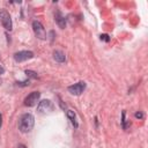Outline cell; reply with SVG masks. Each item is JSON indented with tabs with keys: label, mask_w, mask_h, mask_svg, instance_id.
<instances>
[{
	"label": "cell",
	"mask_w": 148,
	"mask_h": 148,
	"mask_svg": "<svg viewBox=\"0 0 148 148\" xmlns=\"http://www.w3.org/2000/svg\"><path fill=\"white\" fill-rule=\"evenodd\" d=\"M35 124V117L31 113H23L18 119V130L22 133H28L32 130Z\"/></svg>",
	"instance_id": "cell-1"
},
{
	"label": "cell",
	"mask_w": 148,
	"mask_h": 148,
	"mask_svg": "<svg viewBox=\"0 0 148 148\" xmlns=\"http://www.w3.org/2000/svg\"><path fill=\"white\" fill-rule=\"evenodd\" d=\"M0 21L6 30H12V27H13L12 18H10L9 13L6 9H0Z\"/></svg>",
	"instance_id": "cell-2"
},
{
	"label": "cell",
	"mask_w": 148,
	"mask_h": 148,
	"mask_svg": "<svg viewBox=\"0 0 148 148\" xmlns=\"http://www.w3.org/2000/svg\"><path fill=\"white\" fill-rule=\"evenodd\" d=\"M32 29H34V32H35L37 38H39V39H45L46 38L45 29H44L43 24L39 21H34L32 22Z\"/></svg>",
	"instance_id": "cell-3"
},
{
	"label": "cell",
	"mask_w": 148,
	"mask_h": 148,
	"mask_svg": "<svg viewBox=\"0 0 148 148\" xmlns=\"http://www.w3.org/2000/svg\"><path fill=\"white\" fill-rule=\"evenodd\" d=\"M40 92L39 91H32L30 92L25 98H24V105L25 106H34L37 104L38 99H39Z\"/></svg>",
	"instance_id": "cell-4"
},
{
	"label": "cell",
	"mask_w": 148,
	"mask_h": 148,
	"mask_svg": "<svg viewBox=\"0 0 148 148\" xmlns=\"http://www.w3.org/2000/svg\"><path fill=\"white\" fill-rule=\"evenodd\" d=\"M34 57V53L31 51H18L14 54V60L16 62H22L25 60H29Z\"/></svg>",
	"instance_id": "cell-5"
},
{
	"label": "cell",
	"mask_w": 148,
	"mask_h": 148,
	"mask_svg": "<svg viewBox=\"0 0 148 148\" xmlns=\"http://www.w3.org/2000/svg\"><path fill=\"white\" fill-rule=\"evenodd\" d=\"M86 89V83L83 81H80L77 83H74L72 86L68 87V91L72 94V95H81L83 92V90Z\"/></svg>",
	"instance_id": "cell-6"
},
{
	"label": "cell",
	"mask_w": 148,
	"mask_h": 148,
	"mask_svg": "<svg viewBox=\"0 0 148 148\" xmlns=\"http://www.w3.org/2000/svg\"><path fill=\"white\" fill-rule=\"evenodd\" d=\"M53 109V105L51 103V101L49 99H44V101H40L38 106H37V111L39 113H46L49 111H51Z\"/></svg>",
	"instance_id": "cell-7"
},
{
	"label": "cell",
	"mask_w": 148,
	"mask_h": 148,
	"mask_svg": "<svg viewBox=\"0 0 148 148\" xmlns=\"http://www.w3.org/2000/svg\"><path fill=\"white\" fill-rule=\"evenodd\" d=\"M54 20H56L57 24H58L61 29H64V28L66 27V18H65V16H64L59 10H57V12L54 13Z\"/></svg>",
	"instance_id": "cell-8"
},
{
	"label": "cell",
	"mask_w": 148,
	"mask_h": 148,
	"mask_svg": "<svg viewBox=\"0 0 148 148\" xmlns=\"http://www.w3.org/2000/svg\"><path fill=\"white\" fill-rule=\"evenodd\" d=\"M53 59H54L56 61H58V62H65L66 56H65V53H64L62 51L56 50V51L53 52Z\"/></svg>",
	"instance_id": "cell-9"
},
{
	"label": "cell",
	"mask_w": 148,
	"mask_h": 148,
	"mask_svg": "<svg viewBox=\"0 0 148 148\" xmlns=\"http://www.w3.org/2000/svg\"><path fill=\"white\" fill-rule=\"evenodd\" d=\"M66 114L68 117V119L71 120V123L73 124L74 127H77V123H76V116H75V112L73 110H67L66 111Z\"/></svg>",
	"instance_id": "cell-10"
},
{
	"label": "cell",
	"mask_w": 148,
	"mask_h": 148,
	"mask_svg": "<svg viewBox=\"0 0 148 148\" xmlns=\"http://www.w3.org/2000/svg\"><path fill=\"white\" fill-rule=\"evenodd\" d=\"M25 74H27V76H29V77H31V79H37V77H38L37 73H35V72H32V71H25Z\"/></svg>",
	"instance_id": "cell-11"
},
{
	"label": "cell",
	"mask_w": 148,
	"mask_h": 148,
	"mask_svg": "<svg viewBox=\"0 0 148 148\" xmlns=\"http://www.w3.org/2000/svg\"><path fill=\"white\" fill-rule=\"evenodd\" d=\"M125 114H126V112H125V111H123V113H121V125H123V128H124V130H125V128H127V124H126Z\"/></svg>",
	"instance_id": "cell-12"
},
{
	"label": "cell",
	"mask_w": 148,
	"mask_h": 148,
	"mask_svg": "<svg viewBox=\"0 0 148 148\" xmlns=\"http://www.w3.org/2000/svg\"><path fill=\"white\" fill-rule=\"evenodd\" d=\"M99 37H101V40H104V42H109V40H110V37H109V35H106V34H103V35H101Z\"/></svg>",
	"instance_id": "cell-13"
},
{
	"label": "cell",
	"mask_w": 148,
	"mask_h": 148,
	"mask_svg": "<svg viewBox=\"0 0 148 148\" xmlns=\"http://www.w3.org/2000/svg\"><path fill=\"white\" fill-rule=\"evenodd\" d=\"M134 116H135V118H138V119H142V118L145 117V114H143L141 111H139V112H135V114H134Z\"/></svg>",
	"instance_id": "cell-14"
},
{
	"label": "cell",
	"mask_w": 148,
	"mask_h": 148,
	"mask_svg": "<svg viewBox=\"0 0 148 148\" xmlns=\"http://www.w3.org/2000/svg\"><path fill=\"white\" fill-rule=\"evenodd\" d=\"M18 86H28L29 84V80L28 81H24V82H17Z\"/></svg>",
	"instance_id": "cell-15"
},
{
	"label": "cell",
	"mask_w": 148,
	"mask_h": 148,
	"mask_svg": "<svg viewBox=\"0 0 148 148\" xmlns=\"http://www.w3.org/2000/svg\"><path fill=\"white\" fill-rule=\"evenodd\" d=\"M3 73H5V68L0 65V75H1V74H3Z\"/></svg>",
	"instance_id": "cell-16"
},
{
	"label": "cell",
	"mask_w": 148,
	"mask_h": 148,
	"mask_svg": "<svg viewBox=\"0 0 148 148\" xmlns=\"http://www.w3.org/2000/svg\"><path fill=\"white\" fill-rule=\"evenodd\" d=\"M1 125H2V114L0 113V127H1Z\"/></svg>",
	"instance_id": "cell-17"
},
{
	"label": "cell",
	"mask_w": 148,
	"mask_h": 148,
	"mask_svg": "<svg viewBox=\"0 0 148 148\" xmlns=\"http://www.w3.org/2000/svg\"><path fill=\"white\" fill-rule=\"evenodd\" d=\"M17 148H27V147H25L24 145H18V147H17Z\"/></svg>",
	"instance_id": "cell-18"
}]
</instances>
